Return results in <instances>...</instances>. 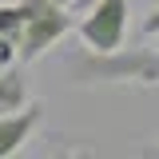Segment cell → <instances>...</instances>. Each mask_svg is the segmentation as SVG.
Here are the masks:
<instances>
[{"instance_id":"1","label":"cell","mask_w":159,"mask_h":159,"mask_svg":"<svg viewBox=\"0 0 159 159\" xmlns=\"http://www.w3.org/2000/svg\"><path fill=\"white\" fill-rule=\"evenodd\" d=\"M20 8V64L40 60L72 32V12L56 0H16Z\"/></svg>"},{"instance_id":"2","label":"cell","mask_w":159,"mask_h":159,"mask_svg":"<svg viewBox=\"0 0 159 159\" xmlns=\"http://www.w3.org/2000/svg\"><path fill=\"white\" fill-rule=\"evenodd\" d=\"M127 16L131 0H96L92 12L76 24V32L88 44V52H119L127 40Z\"/></svg>"},{"instance_id":"3","label":"cell","mask_w":159,"mask_h":159,"mask_svg":"<svg viewBox=\"0 0 159 159\" xmlns=\"http://www.w3.org/2000/svg\"><path fill=\"white\" fill-rule=\"evenodd\" d=\"M40 119H44V103H24L20 111H8V116H0V159L16 155L20 147L32 139V131L40 127Z\"/></svg>"},{"instance_id":"4","label":"cell","mask_w":159,"mask_h":159,"mask_svg":"<svg viewBox=\"0 0 159 159\" xmlns=\"http://www.w3.org/2000/svg\"><path fill=\"white\" fill-rule=\"evenodd\" d=\"M24 103H28L24 76H16L12 68H4V72H0V116H8V111H20Z\"/></svg>"},{"instance_id":"5","label":"cell","mask_w":159,"mask_h":159,"mask_svg":"<svg viewBox=\"0 0 159 159\" xmlns=\"http://www.w3.org/2000/svg\"><path fill=\"white\" fill-rule=\"evenodd\" d=\"M12 64H20V40H16V32L0 28V72L12 68Z\"/></svg>"},{"instance_id":"6","label":"cell","mask_w":159,"mask_h":159,"mask_svg":"<svg viewBox=\"0 0 159 159\" xmlns=\"http://www.w3.org/2000/svg\"><path fill=\"white\" fill-rule=\"evenodd\" d=\"M139 32H143V40H151V36H159V4L143 16V24H139Z\"/></svg>"},{"instance_id":"7","label":"cell","mask_w":159,"mask_h":159,"mask_svg":"<svg viewBox=\"0 0 159 159\" xmlns=\"http://www.w3.org/2000/svg\"><path fill=\"white\" fill-rule=\"evenodd\" d=\"M56 4H64V8H76V4H80V0H56Z\"/></svg>"},{"instance_id":"8","label":"cell","mask_w":159,"mask_h":159,"mask_svg":"<svg viewBox=\"0 0 159 159\" xmlns=\"http://www.w3.org/2000/svg\"><path fill=\"white\" fill-rule=\"evenodd\" d=\"M143 155H155V159H159V147H147V151H143Z\"/></svg>"}]
</instances>
